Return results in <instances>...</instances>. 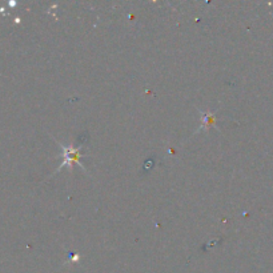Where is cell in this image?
Instances as JSON below:
<instances>
[{"mask_svg":"<svg viewBox=\"0 0 273 273\" xmlns=\"http://www.w3.org/2000/svg\"><path fill=\"white\" fill-rule=\"evenodd\" d=\"M63 152H64V160H63L62 166H60V168L64 166H70L72 167L74 166V163H78V164H80V155H82V152H80L79 149H74L72 147L71 148H66V147H62ZM82 166V164H80ZM84 168V166H82ZM59 168V170H60Z\"/></svg>","mask_w":273,"mask_h":273,"instance_id":"obj_1","label":"cell"}]
</instances>
